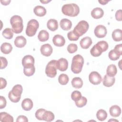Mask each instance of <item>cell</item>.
<instances>
[{"instance_id": "obj_1", "label": "cell", "mask_w": 122, "mask_h": 122, "mask_svg": "<svg viewBox=\"0 0 122 122\" xmlns=\"http://www.w3.org/2000/svg\"><path fill=\"white\" fill-rule=\"evenodd\" d=\"M61 11L63 14L70 17L77 16L80 12L79 7L75 3L64 4L61 8Z\"/></svg>"}, {"instance_id": "obj_2", "label": "cell", "mask_w": 122, "mask_h": 122, "mask_svg": "<svg viewBox=\"0 0 122 122\" xmlns=\"http://www.w3.org/2000/svg\"><path fill=\"white\" fill-rule=\"evenodd\" d=\"M84 64V59L80 54L75 55L72 60L71 70L75 74H78L81 72Z\"/></svg>"}, {"instance_id": "obj_3", "label": "cell", "mask_w": 122, "mask_h": 122, "mask_svg": "<svg viewBox=\"0 0 122 122\" xmlns=\"http://www.w3.org/2000/svg\"><path fill=\"white\" fill-rule=\"evenodd\" d=\"M10 23L13 32L15 33H21L23 29V20L19 15H14L10 19Z\"/></svg>"}, {"instance_id": "obj_4", "label": "cell", "mask_w": 122, "mask_h": 122, "mask_svg": "<svg viewBox=\"0 0 122 122\" xmlns=\"http://www.w3.org/2000/svg\"><path fill=\"white\" fill-rule=\"evenodd\" d=\"M22 91L23 88L21 85H14L12 90L9 92L8 97L10 100L13 102H19L20 99Z\"/></svg>"}, {"instance_id": "obj_5", "label": "cell", "mask_w": 122, "mask_h": 122, "mask_svg": "<svg viewBox=\"0 0 122 122\" xmlns=\"http://www.w3.org/2000/svg\"><path fill=\"white\" fill-rule=\"evenodd\" d=\"M89 28L88 23L84 20L79 21L73 30L74 33L78 37H80L85 33Z\"/></svg>"}, {"instance_id": "obj_6", "label": "cell", "mask_w": 122, "mask_h": 122, "mask_svg": "<svg viewBox=\"0 0 122 122\" xmlns=\"http://www.w3.org/2000/svg\"><path fill=\"white\" fill-rule=\"evenodd\" d=\"M39 27L38 21L35 19H31L27 23L26 29V34L29 37L33 36L36 33Z\"/></svg>"}, {"instance_id": "obj_7", "label": "cell", "mask_w": 122, "mask_h": 122, "mask_svg": "<svg viewBox=\"0 0 122 122\" xmlns=\"http://www.w3.org/2000/svg\"><path fill=\"white\" fill-rule=\"evenodd\" d=\"M56 60H52L50 61L46 65L45 73L47 76L50 78H54L57 74Z\"/></svg>"}, {"instance_id": "obj_8", "label": "cell", "mask_w": 122, "mask_h": 122, "mask_svg": "<svg viewBox=\"0 0 122 122\" xmlns=\"http://www.w3.org/2000/svg\"><path fill=\"white\" fill-rule=\"evenodd\" d=\"M89 80L92 84L93 85H98L101 82L102 78L99 73L94 71L90 73L89 75Z\"/></svg>"}, {"instance_id": "obj_9", "label": "cell", "mask_w": 122, "mask_h": 122, "mask_svg": "<svg viewBox=\"0 0 122 122\" xmlns=\"http://www.w3.org/2000/svg\"><path fill=\"white\" fill-rule=\"evenodd\" d=\"M107 29L106 27L102 25H97L94 30V33L96 37L99 38H104L107 34Z\"/></svg>"}, {"instance_id": "obj_10", "label": "cell", "mask_w": 122, "mask_h": 122, "mask_svg": "<svg viewBox=\"0 0 122 122\" xmlns=\"http://www.w3.org/2000/svg\"><path fill=\"white\" fill-rule=\"evenodd\" d=\"M34 61L35 60L32 56L27 55L22 59V65L24 68L30 67L34 66Z\"/></svg>"}, {"instance_id": "obj_11", "label": "cell", "mask_w": 122, "mask_h": 122, "mask_svg": "<svg viewBox=\"0 0 122 122\" xmlns=\"http://www.w3.org/2000/svg\"><path fill=\"white\" fill-rule=\"evenodd\" d=\"M68 67V61L63 58L59 59L56 61V67L59 70L64 71L67 70Z\"/></svg>"}, {"instance_id": "obj_12", "label": "cell", "mask_w": 122, "mask_h": 122, "mask_svg": "<svg viewBox=\"0 0 122 122\" xmlns=\"http://www.w3.org/2000/svg\"><path fill=\"white\" fill-rule=\"evenodd\" d=\"M41 53L46 57L50 56L52 53L53 49L52 46L48 43L42 45L40 48Z\"/></svg>"}, {"instance_id": "obj_13", "label": "cell", "mask_w": 122, "mask_h": 122, "mask_svg": "<svg viewBox=\"0 0 122 122\" xmlns=\"http://www.w3.org/2000/svg\"><path fill=\"white\" fill-rule=\"evenodd\" d=\"M52 42L53 44L57 47H62L65 43L64 38L59 34L55 35L52 38Z\"/></svg>"}, {"instance_id": "obj_14", "label": "cell", "mask_w": 122, "mask_h": 122, "mask_svg": "<svg viewBox=\"0 0 122 122\" xmlns=\"http://www.w3.org/2000/svg\"><path fill=\"white\" fill-rule=\"evenodd\" d=\"M115 81V79L114 77H110L106 74L103 78L102 84L105 87H110L114 84Z\"/></svg>"}, {"instance_id": "obj_15", "label": "cell", "mask_w": 122, "mask_h": 122, "mask_svg": "<svg viewBox=\"0 0 122 122\" xmlns=\"http://www.w3.org/2000/svg\"><path fill=\"white\" fill-rule=\"evenodd\" d=\"M92 43V40L90 37H85L80 41V45L82 49H87L90 47Z\"/></svg>"}, {"instance_id": "obj_16", "label": "cell", "mask_w": 122, "mask_h": 122, "mask_svg": "<svg viewBox=\"0 0 122 122\" xmlns=\"http://www.w3.org/2000/svg\"><path fill=\"white\" fill-rule=\"evenodd\" d=\"M61 28L64 30H70L72 26L71 21L68 19H62L60 22Z\"/></svg>"}, {"instance_id": "obj_17", "label": "cell", "mask_w": 122, "mask_h": 122, "mask_svg": "<svg viewBox=\"0 0 122 122\" xmlns=\"http://www.w3.org/2000/svg\"><path fill=\"white\" fill-rule=\"evenodd\" d=\"M104 14L103 10L99 7L94 8L91 11V15L94 19H98L102 17Z\"/></svg>"}, {"instance_id": "obj_18", "label": "cell", "mask_w": 122, "mask_h": 122, "mask_svg": "<svg viewBox=\"0 0 122 122\" xmlns=\"http://www.w3.org/2000/svg\"><path fill=\"white\" fill-rule=\"evenodd\" d=\"M27 42L26 38L23 36H17L14 40V44L15 46L18 48L24 47Z\"/></svg>"}, {"instance_id": "obj_19", "label": "cell", "mask_w": 122, "mask_h": 122, "mask_svg": "<svg viewBox=\"0 0 122 122\" xmlns=\"http://www.w3.org/2000/svg\"><path fill=\"white\" fill-rule=\"evenodd\" d=\"M21 107L26 111L30 110L33 107V102L32 100L29 98L24 99L21 102Z\"/></svg>"}, {"instance_id": "obj_20", "label": "cell", "mask_w": 122, "mask_h": 122, "mask_svg": "<svg viewBox=\"0 0 122 122\" xmlns=\"http://www.w3.org/2000/svg\"><path fill=\"white\" fill-rule=\"evenodd\" d=\"M110 115L113 117H117L120 115L121 113V109L120 107L117 105L112 106L109 109Z\"/></svg>"}, {"instance_id": "obj_21", "label": "cell", "mask_w": 122, "mask_h": 122, "mask_svg": "<svg viewBox=\"0 0 122 122\" xmlns=\"http://www.w3.org/2000/svg\"><path fill=\"white\" fill-rule=\"evenodd\" d=\"M102 52L103 51L102 49L97 43L94 45L90 50L91 54L93 57H98L100 56Z\"/></svg>"}, {"instance_id": "obj_22", "label": "cell", "mask_w": 122, "mask_h": 122, "mask_svg": "<svg viewBox=\"0 0 122 122\" xmlns=\"http://www.w3.org/2000/svg\"><path fill=\"white\" fill-rule=\"evenodd\" d=\"M47 26L49 30L54 31L57 30L58 28V21L57 20L53 19H50L47 21Z\"/></svg>"}, {"instance_id": "obj_23", "label": "cell", "mask_w": 122, "mask_h": 122, "mask_svg": "<svg viewBox=\"0 0 122 122\" xmlns=\"http://www.w3.org/2000/svg\"><path fill=\"white\" fill-rule=\"evenodd\" d=\"M33 12L36 15L39 17H42L45 15L46 14V9L40 5H38L35 7L33 9Z\"/></svg>"}, {"instance_id": "obj_24", "label": "cell", "mask_w": 122, "mask_h": 122, "mask_svg": "<svg viewBox=\"0 0 122 122\" xmlns=\"http://www.w3.org/2000/svg\"><path fill=\"white\" fill-rule=\"evenodd\" d=\"M12 45L8 42H4L0 46L1 51L5 54H9L12 51Z\"/></svg>"}, {"instance_id": "obj_25", "label": "cell", "mask_w": 122, "mask_h": 122, "mask_svg": "<svg viewBox=\"0 0 122 122\" xmlns=\"http://www.w3.org/2000/svg\"><path fill=\"white\" fill-rule=\"evenodd\" d=\"M0 121L1 122H13V118L6 112H1L0 113Z\"/></svg>"}, {"instance_id": "obj_26", "label": "cell", "mask_w": 122, "mask_h": 122, "mask_svg": "<svg viewBox=\"0 0 122 122\" xmlns=\"http://www.w3.org/2000/svg\"><path fill=\"white\" fill-rule=\"evenodd\" d=\"M112 38L115 41H120L122 40V30L121 29H115L112 32Z\"/></svg>"}, {"instance_id": "obj_27", "label": "cell", "mask_w": 122, "mask_h": 122, "mask_svg": "<svg viewBox=\"0 0 122 122\" xmlns=\"http://www.w3.org/2000/svg\"><path fill=\"white\" fill-rule=\"evenodd\" d=\"M117 72V68L114 64H110L107 68L106 74L110 77H114L116 74Z\"/></svg>"}, {"instance_id": "obj_28", "label": "cell", "mask_w": 122, "mask_h": 122, "mask_svg": "<svg viewBox=\"0 0 122 122\" xmlns=\"http://www.w3.org/2000/svg\"><path fill=\"white\" fill-rule=\"evenodd\" d=\"M38 38L40 41H46L48 40L49 38V34L46 30H41L38 34Z\"/></svg>"}, {"instance_id": "obj_29", "label": "cell", "mask_w": 122, "mask_h": 122, "mask_svg": "<svg viewBox=\"0 0 122 122\" xmlns=\"http://www.w3.org/2000/svg\"><path fill=\"white\" fill-rule=\"evenodd\" d=\"M71 85L74 88H81L83 85L82 80L80 77H74L72 79L71 81Z\"/></svg>"}, {"instance_id": "obj_30", "label": "cell", "mask_w": 122, "mask_h": 122, "mask_svg": "<svg viewBox=\"0 0 122 122\" xmlns=\"http://www.w3.org/2000/svg\"><path fill=\"white\" fill-rule=\"evenodd\" d=\"M107 117V113L104 110L100 109L96 113V117L100 121H104Z\"/></svg>"}, {"instance_id": "obj_31", "label": "cell", "mask_w": 122, "mask_h": 122, "mask_svg": "<svg viewBox=\"0 0 122 122\" xmlns=\"http://www.w3.org/2000/svg\"><path fill=\"white\" fill-rule=\"evenodd\" d=\"M55 116L51 112L46 111L43 115V120L46 122H51L54 119Z\"/></svg>"}, {"instance_id": "obj_32", "label": "cell", "mask_w": 122, "mask_h": 122, "mask_svg": "<svg viewBox=\"0 0 122 122\" xmlns=\"http://www.w3.org/2000/svg\"><path fill=\"white\" fill-rule=\"evenodd\" d=\"M2 34L5 39H11L13 36V31L11 29L7 28L3 30Z\"/></svg>"}, {"instance_id": "obj_33", "label": "cell", "mask_w": 122, "mask_h": 122, "mask_svg": "<svg viewBox=\"0 0 122 122\" xmlns=\"http://www.w3.org/2000/svg\"><path fill=\"white\" fill-rule=\"evenodd\" d=\"M69 81V78L68 75L66 74L62 73L60 74L58 78L59 82L61 85H66L68 83Z\"/></svg>"}, {"instance_id": "obj_34", "label": "cell", "mask_w": 122, "mask_h": 122, "mask_svg": "<svg viewBox=\"0 0 122 122\" xmlns=\"http://www.w3.org/2000/svg\"><path fill=\"white\" fill-rule=\"evenodd\" d=\"M35 69L34 66L28 68H24L23 72L24 74L27 76H31L33 75L35 72Z\"/></svg>"}, {"instance_id": "obj_35", "label": "cell", "mask_w": 122, "mask_h": 122, "mask_svg": "<svg viewBox=\"0 0 122 122\" xmlns=\"http://www.w3.org/2000/svg\"><path fill=\"white\" fill-rule=\"evenodd\" d=\"M75 105L79 108H81L84 106L87 102V100L86 97L81 96V97L77 101L75 102Z\"/></svg>"}, {"instance_id": "obj_36", "label": "cell", "mask_w": 122, "mask_h": 122, "mask_svg": "<svg viewBox=\"0 0 122 122\" xmlns=\"http://www.w3.org/2000/svg\"><path fill=\"white\" fill-rule=\"evenodd\" d=\"M109 59L112 61H116L120 57V55L117 53L113 50L110 51L108 54Z\"/></svg>"}, {"instance_id": "obj_37", "label": "cell", "mask_w": 122, "mask_h": 122, "mask_svg": "<svg viewBox=\"0 0 122 122\" xmlns=\"http://www.w3.org/2000/svg\"><path fill=\"white\" fill-rule=\"evenodd\" d=\"M81 96V92L78 91H74L71 94V98L74 102L78 101Z\"/></svg>"}, {"instance_id": "obj_38", "label": "cell", "mask_w": 122, "mask_h": 122, "mask_svg": "<svg viewBox=\"0 0 122 122\" xmlns=\"http://www.w3.org/2000/svg\"><path fill=\"white\" fill-rule=\"evenodd\" d=\"M46 111V110L44 109H39L37 110L35 112V117L36 118L39 120H43V115L44 112Z\"/></svg>"}, {"instance_id": "obj_39", "label": "cell", "mask_w": 122, "mask_h": 122, "mask_svg": "<svg viewBox=\"0 0 122 122\" xmlns=\"http://www.w3.org/2000/svg\"><path fill=\"white\" fill-rule=\"evenodd\" d=\"M78 49V46L76 44L71 43L67 47V51L70 53H73L75 52Z\"/></svg>"}, {"instance_id": "obj_40", "label": "cell", "mask_w": 122, "mask_h": 122, "mask_svg": "<svg viewBox=\"0 0 122 122\" xmlns=\"http://www.w3.org/2000/svg\"><path fill=\"white\" fill-rule=\"evenodd\" d=\"M67 37L68 39L71 41H77L79 38V37H78L76 34H75L72 30L69 32L67 33Z\"/></svg>"}, {"instance_id": "obj_41", "label": "cell", "mask_w": 122, "mask_h": 122, "mask_svg": "<svg viewBox=\"0 0 122 122\" xmlns=\"http://www.w3.org/2000/svg\"><path fill=\"white\" fill-rule=\"evenodd\" d=\"M100 47L102 49L103 51H105L108 48V43L104 41H98L97 43Z\"/></svg>"}, {"instance_id": "obj_42", "label": "cell", "mask_w": 122, "mask_h": 122, "mask_svg": "<svg viewBox=\"0 0 122 122\" xmlns=\"http://www.w3.org/2000/svg\"><path fill=\"white\" fill-rule=\"evenodd\" d=\"M0 61H1V66L0 69H3L5 68L8 65V61L7 59L3 57H0Z\"/></svg>"}, {"instance_id": "obj_43", "label": "cell", "mask_w": 122, "mask_h": 122, "mask_svg": "<svg viewBox=\"0 0 122 122\" xmlns=\"http://www.w3.org/2000/svg\"><path fill=\"white\" fill-rule=\"evenodd\" d=\"M113 50L119 55L120 56L122 54V44H119L116 45L114 48Z\"/></svg>"}, {"instance_id": "obj_44", "label": "cell", "mask_w": 122, "mask_h": 122, "mask_svg": "<svg viewBox=\"0 0 122 122\" xmlns=\"http://www.w3.org/2000/svg\"><path fill=\"white\" fill-rule=\"evenodd\" d=\"M6 100L5 98L2 96H0V109L4 108L6 106Z\"/></svg>"}, {"instance_id": "obj_45", "label": "cell", "mask_w": 122, "mask_h": 122, "mask_svg": "<svg viewBox=\"0 0 122 122\" xmlns=\"http://www.w3.org/2000/svg\"><path fill=\"white\" fill-rule=\"evenodd\" d=\"M122 10H119L116 11L115 13V18L116 20L118 21H122Z\"/></svg>"}, {"instance_id": "obj_46", "label": "cell", "mask_w": 122, "mask_h": 122, "mask_svg": "<svg viewBox=\"0 0 122 122\" xmlns=\"http://www.w3.org/2000/svg\"><path fill=\"white\" fill-rule=\"evenodd\" d=\"M17 122H28V120L27 117H26L24 115H20L18 116L16 120Z\"/></svg>"}, {"instance_id": "obj_47", "label": "cell", "mask_w": 122, "mask_h": 122, "mask_svg": "<svg viewBox=\"0 0 122 122\" xmlns=\"http://www.w3.org/2000/svg\"><path fill=\"white\" fill-rule=\"evenodd\" d=\"M0 89H2L6 87V86L7 85V81L5 79H4L3 78H2V77H0Z\"/></svg>"}, {"instance_id": "obj_48", "label": "cell", "mask_w": 122, "mask_h": 122, "mask_svg": "<svg viewBox=\"0 0 122 122\" xmlns=\"http://www.w3.org/2000/svg\"><path fill=\"white\" fill-rule=\"evenodd\" d=\"M10 0H0L1 3L4 5H9V3H10Z\"/></svg>"}, {"instance_id": "obj_49", "label": "cell", "mask_w": 122, "mask_h": 122, "mask_svg": "<svg viewBox=\"0 0 122 122\" xmlns=\"http://www.w3.org/2000/svg\"><path fill=\"white\" fill-rule=\"evenodd\" d=\"M110 0H108V1H107V0H98V2H99V3H100V4H102V5H105V4H106Z\"/></svg>"}, {"instance_id": "obj_50", "label": "cell", "mask_w": 122, "mask_h": 122, "mask_svg": "<svg viewBox=\"0 0 122 122\" xmlns=\"http://www.w3.org/2000/svg\"><path fill=\"white\" fill-rule=\"evenodd\" d=\"M50 1H51V0H40V2L43 4H46Z\"/></svg>"}, {"instance_id": "obj_51", "label": "cell", "mask_w": 122, "mask_h": 122, "mask_svg": "<svg viewBox=\"0 0 122 122\" xmlns=\"http://www.w3.org/2000/svg\"><path fill=\"white\" fill-rule=\"evenodd\" d=\"M121 61H122V60H121L120 61H119V68H120V69H121V70H122V68H121Z\"/></svg>"}, {"instance_id": "obj_52", "label": "cell", "mask_w": 122, "mask_h": 122, "mask_svg": "<svg viewBox=\"0 0 122 122\" xmlns=\"http://www.w3.org/2000/svg\"><path fill=\"white\" fill-rule=\"evenodd\" d=\"M117 121V122H118V120H109L108 121L110 122V121Z\"/></svg>"}]
</instances>
